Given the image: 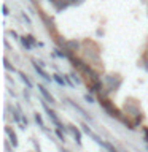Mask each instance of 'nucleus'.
<instances>
[{
  "label": "nucleus",
  "mask_w": 148,
  "mask_h": 152,
  "mask_svg": "<svg viewBox=\"0 0 148 152\" xmlns=\"http://www.w3.org/2000/svg\"><path fill=\"white\" fill-rule=\"evenodd\" d=\"M81 51L84 54V60L88 64H91V66L94 70L100 68V48H99V45H95L91 40H84L83 46H81Z\"/></svg>",
  "instance_id": "f257e3e1"
},
{
  "label": "nucleus",
  "mask_w": 148,
  "mask_h": 152,
  "mask_svg": "<svg viewBox=\"0 0 148 152\" xmlns=\"http://www.w3.org/2000/svg\"><path fill=\"white\" fill-rule=\"evenodd\" d=\"M102 81H104V89H107V90H100L99 97H107L110 92H116V90L121 87V84H123V78L119 75H116V73L105 75Z\"/></svg>",
  "instance_id": "f03ea898"
},
{
  "label": "nucleus",
  "mask_w": 148,
  "mask_h": 152,
  "mask_svg": "<svg viewBox=\"0 0 148 152\" xmlns=\"http://www.w3.org/2000/svg\"><path fill=\"white\" fill-rule=\"evenodd\" d=\"M100 106H102V109L108 114V116L116 117V119H119V121L123 119V114H124V113L119 111V109H118L116 106H115V104H113L112 102H110V100H108L107 97H100Z\"/></svg>",
  "instance_id": "7ed1b4c3"
},
{
  "label": "nucleus",
  "mask_w": 148,
  "mask_h": 152,
  "mask_svg": "<svg viewBox=\"0 0 148 152\" xmlns=\"http://www.w3.org/2000/svg\"><path fill=\"white\" fill-rule=\"evenodd\" d=\"M41 106H43V109H45V111H46L48 117H50L51 121H53V124H54V125H56L57 128H61V130H65V127H64V125H62V124H61L59 117H57V114H56L54 111H53V109H50V108H48L46 102H41Z\"/></svg>",
  "instance_id": "20e7f679"
},
{
  "label": "nucleus",
  "mask_w": 148,
  "mask_h": 152,
  "mask_svg": "<svg viewBox=\"0 0 148 152\" xmlns=\"http://www.w3.org/2000/svg\"><path fill=\"white\" fill-rule=\"evenodd\" d=\"M81 46H83V43H80L76 40H69V41H65V45H64V51L76 54L78 51H81Z\"/></svg>",
  "instance_id": "39448f33"
},
{
  "label": "nucleus",
  "mask_w": 148,
  "mask_h": 152,
  "mask_svg": "<svg viewBox=\"0 0 148 152\" xmlns=\"http://www.w3.org/2000/svg\"><path fill=\"white\" fill-rule=\"evenodd\" d=\"M38 92L41 94V97L45 98V102H46V103H51V104H54V103H56L54 97H53V95H51V92H50V90H48V89L45 87V86L38 84Z\"/></svg>",
  "instance_id": "423d86ee"
},
{
  "label": "nucleus",
  "mask_w": 148,
  "mask_h": 152,
  "mask_svg": "<svg viewBox=\"0 0 148 152\" xmlns=\"http://www.w3.org/2000/svg\"><path fill=\"white\" fill-rule=\"evenodd\" d=\"M32 64H33V68H35V71L38 73V76H41V78H43V79H46V81H51V79H53L51 76L48 75L45 70H43V66H41L40 64H38V62H35V60H33Z\"/></svg>",
  "instance_id": "0eeeda50"
},
{
  "label": "nucleus",
  "mask_w": 148,
  "mask_h": 152,
  "mask_svg": "<svg viewBox=\"0 0 148 152\" xmlns=\"http://www.w3.org/2000/svg\"><path fill=\"white\" fill-rule=\"evenodd\" d=\"M5 133L8 135L10 141H11V144H13V147H18V136H16V133L11 130V127H5Z\"/></svg>",
  "instance_id": "6e6552de"
},
{
  "label": "nucleus",
  "mask_w": 148,
  "mask_h": 152,
  "mask_svg": "<svg viewBox=\"0 0 148 152\" xmlns=\"http://www.w3.org/2000/svg\"><path fill=\"white\" fill-rule=\"evenodd\" d=\"M67 127H69V132H72V135L75 136L76 144H81V132H80L75 125H67Z\"/></svg>",
  "instance_id": "1a4fd4ad"
},
{
  "label": "nucleus",
  "mask_w": 148,
  "mask_h": 152,
  "mask_svg": "<svg viewBox=\"0 0 148 152\" xmlns=\"http://www.w3.org/2000/svg\"><path fill=\"white\" fill-rule=\"evenodd\" d=\"M19 40H21V43H22V46L26 48L27 51H30L32 48H33V45H32V41H30V38H29L27 35H26V37H21V38H19Z\"/></svg>",
  "instance_id": "9d476101"
},
{
  "label": "nucleus",
  "mask_w": 148,
  "mask_h": 152,
  "mask_svg": "<svg viewBox=\"0 0 148 152\" xmlns=\"http://www.w3.org/2000/svg\"><path fill=\"white\" fill-rule=\"evenodd\" d=\"M67 102H69V103L72 104V106H73V108L76 109V111H78V113L81 114V116H84V117H89V114H86V111H84V109H83V108H80V106H78V104H76V103H73V102H72V100H67Z\"/></svg>",
  "instance_id": "9b49d317"
},
{
  "label": "nucleus",
  "mask_w": 148,
  "mask_h": 152,
  "mask_svg": "<svg viewBox=\"0 0 148 152\" xmlns=\"http://www.w3.org/2000/svg\"><path fill=\"white\" fill-rule=\"evenodd\" d=\"M19 76H21V81H22V83L26 84V86H27L29 89H30V87H32V81H30V79L27 78V75H24L22 71H19Z\"/></svg>",
  "instance_id": "f8f14e48"
},
{
  "label": "nucleus",
  "mask_w": 148,
  "mask_h": 152,
  "mask_svg": "<svg viewBox=\"0 0 148 152\" xmlns=\"http://www.w3.org/2000/svg\"><path fill=\"white\" fill-rule=\"evenodd\" d=\"M53 79H54L59 86H62V87H64V86L67 84V83H65V78H62L61 75H53Z\"/></svg>",
  "instance_id": "ddd939ff"
},
{
  "label": "nucleus",
  "mask_w": 148,
  "mask_h": 152,
  "mask_svg": "<svg viewBox=\"0 0 148 152\" xmlns=\"http://www.w3.org/2000/svg\"><path fill=\"white\" fill-rule=\"evenodd\" d=\"M33 117H35V121H37V124H38V125H40L41 128H45V122H43V119H41V116H40V114H38V113H35V116H33Z\"/></svg>",
  "instance_id": "4468645a"
},
{
  "label": "nucleus",
  "mask_w": 148,
  "mask_h": 152,
  "mask_svg": "<svg viewBox=\"0 0 148 152\" xmlns=\"http://www.w3.org/2000/svg\"><path fill=\"white\" fill-rule=\"evenodd\" d=\"M102 147H105V149H107L108 152H118V151L115 149V147H113L112 144H110V142H105V141H104V144H102Z\"/></svg>",
  "instance_id": "2eb2a0df"
},
{
  "label": "nucleus",
  "mask_w": 148,
  "mask_h": 152,
  "mask_svg": "<svg viewBox=\"0 0 148 152\" xmlns=\"http://www.w3.org/2000/svg\"><path fill=\"white\" fill-rule=\"evenodd\" d=\"M10 109H11V113H13V119H14V122H18V124H19V121H21V117H19L18 111H16V109H13V108H10Z\"/></svg>",
  "instance_id": "dca6fc26"
},
{
  "label": "nucleus",
  "mask_w": 148,
  "mask_h": 152,
  "mask_svg": "<svg viewBox=\"0 0 148 152\" xmlns=\"http://www.w3.org/2000/svg\"><path fill=\"white\" fill-rule=\"evenodd\" d=\"M81 128H83V132L86 133V135H89V136L92 135V130H91V128H89L88 125H84V124H81Z\"/></svg>",
  "instance_id": "f3484780"
},
{
  "label": "nucleus",
  "mask_w": 148,
  "mask_h": 152,
  "mask_svg": "<svg viewBox=\"0 0 148 152\" xmlns=\"http://www.w3.org/2000/svg\"><path fill=\"white\" fill-rule=\"evenodd\" d=\"M56 135H57V138H59L61 141H65V135L62 133V130H61V128H57V130H56Z\"/></svg>",
  "instance_id": "a211bd4d"
},
{
  "label": "nucleus",
  "mask_w": 148,
  "mask_h": 152,
  "mask_svg": "<svg viewBox=\"0 0 148 152\" xmlns=\"http://www.w3.org/2000/svg\"><path fill=\"white\" fill-rule=\"evenodd\" d=\"M3 62H5V68H7V70H10V71H13V73H14V71H16V70H14V66H11V64H10V62H8L7 59H5Z\"/></svg>",
  "instance_id": "6ab92c4d"
},
{
  "label": "nucleus",
  "mask_w": 148,
  "mask_h": 152,
  "mask_svg": "<svg viewBox=\"0 0 148 152\" xmlns=\"http://www.w3.org/2000/svg\"><path fill=\"white\" fill-rule=\"evenodd\" d=\"M22 19H24V21H26V22L29 24V26H30V24H32V21H30V18H29V16H27L26 13H22Z\"/></svg>",
  "instance_id": "aec40b11"
},
{
  "label": "nucleus",
  "mask_w": 148,
  "mask_h": 152,
  "mask_svg": "<svg viewBox=\"0 0 148 152\" xmlns=\"http://www.w3.org/2000/svg\"><path fill=\"white\" fill-rule=\"evenodd\" d=\"M84 100H86L88 103H94V98H92V97H89V95H84Z\"/></svg>",
  "instance_id": "412c9836"
},
{
  "label": "nucleus",
  "mask_w": 148,
  "mask_h": 152,
  "mask_svg": "<svg viewBox=\"0 0 148 152\" xmlns=\"http://www.w3.org/2000/svg\"><path fill=\"white\" fill-rule=\"evenodd\" d=\"M64 78H65V83L69 84V86H72V87H73V83L70 81V78H69V76H64Z\"/></svg>",
  "instance_id": "4be33fe9"
},
{
  "label": "nucleus",
  "mask_w": 148,
  "mask_h": 152,
  "mask_svg": "<svg viewBox=\"0 0 148 152\" xmlns=\"http://www.w3.org/2000/svg\"><path fill=\"white\" fill-rule=\"evenodd\" d=\"M2 10H3V14H5V16H8V8H7V5H3V7H2Z\"/></svg>",
  "instance_id": "5701e85b"
},
{
  "label": "nucleus",
  "mask_w": 148,
  "mask_h": 152,
  "mask_svg": "<svg viewBox=\"0 0 148 152\" xmlns=\"http://www.w3.org/2000/svg\"><path fill=\"white\" fill-rule=\"evenodd\" d=\"M64 2H67V3H70V5H73V2H75V0H64Z\"/></svg>",
  "instance_id": "b1692460"
},
{
  "label": "nucleus",
  "mask_w": 148,
  "mask_h": 152,
  "mask_svg": "<svg viewBox=\"0 0 148 152\" xmlns=\"http://www.w3.org/2000/svg\"><path fill=\"white\" fill-rule=\"evenodd\" d=\"M62 152H69V151H62Z\"/></svg>",
  "instance_id": "393cba45"
},
{
  "label": "nucleus",
  "mask_w": 148,
  "mask_h": 152,
  "mask_svg": "<svg viewBox=\"0 0 148 152\" xmlns=\"http://www.w3.org/2000/svg\"><path fill=\"white\" fill-rule=\"evenodd\" d=\"M38 152H40V149H38Z\"/></svg>",
  "instance_id": "a878e982"
}]
</instances>
